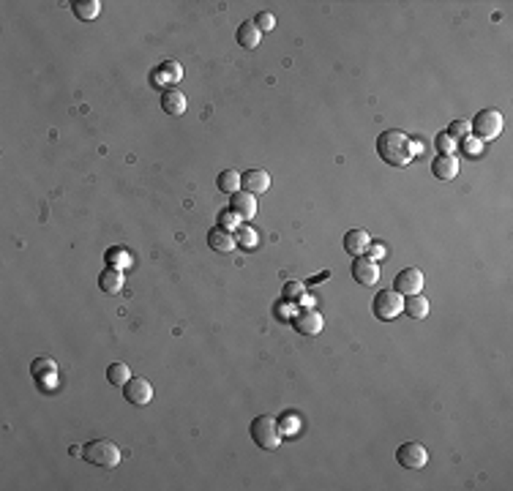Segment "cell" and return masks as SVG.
I'll list each match as a JSON object with an SVG mask.
<instances>
[{
  "label": "cell",
  "mask_w": 513,
  "mask_h": 491,
  "mask_svg": "<svg viewBox=\"0 0 513 491\" xmlns=\"http://www.w3.org/2000/svg\"><path fill=\"white\" fill-rule=\"evenodd\" d=\"M432 175L437 180H453L459 175V156L456 153L453 156H437L432 161Z\"/></svg>",
  "instance_id": "16"
},
{
  "label": "cell",
  "mask_w": 513,
  "mask_h": 491,
  "mask_svg": "<svg viewBox=\"0 0 513 491\" xmlns=\"http://www.w3.org/2000/svg\"><path fill=\"white\" fill-rule=\"evenodd\" d=\"M396 461L404 467V470H423L429 464V450L426 445L421 442H404L399 450H396Z\"/></svg>",
  "instance_id": "6"
},
{
  "label": "cell",
  "mask_w": 513,
  "mask_h": 491,
  "mask_svg": "<svg viewBox=\"0 0 513 491\" xmlns=\"http://www.w3.org/2000/svg\"><path fill=\"white\" fill-rule=\"evenodd\" d=\"M123 273L118 271V268H107L101 276H98V286L104 289V292H109V295H118L121 289H123Z\"/></svg>",
  "instance_id": "19"
},
{
  "label": "cell",
  "mask_w": 513,
  "mask_h": 491,
  "mask_svg": "<svg viewBox=\"0 0 513 491\" xmlns=\"http://www.w3.org/2000/svg\"><path fill=\"white\" fill-rule=\"evenodd\" d=\"M437 150H440V156H453L456 153V140L445 132V134L437 137Z\"/></svg>",
  "instance_id": "25"
},
{
  "label": "cell",
  "mask_w": 513,
  "mask_h": 491,
  "mask_svg": "<svg viewBox=\"0 0 513 491\" xmlns=\"http://www.w3.org/2000/svg\"><path fill=\"white\" fill-rule=\"evenodd\" d=\"M377 153H379V158H382L385 164H390V167H407V164L415 158L418 147H415V142L410 140L404 132L388 129V132H382V134L377 137Z\"/></svg>",
  "instance_id": "1"
},
{
  "label": "cell",
  "mask_w": 513,
  "mask_h": 491,
  "mask_svg": "<svg viewBox=\"0 0 513 491\" xmlns=\"http://www.w3.org/2000/svg\"><path fill=\"white\" fill-rule=\"evenodd\" d=\"M238 44L243 47V50H257L260 47V41H262V30L257 28V22L254 19H246V22H240V28H238Z\"/></svg>",
  "instance_id": "15"
},
{
  "label": "cell",
  "mask_w": 513,
  "mask_h": 491,
  "mask_svg": "<svg viewBox=\"0 0 513 491\" xmlns=\"http://www.w3.org/2000/svg\"><path fill=\"white\" fill-rule=\"evenodd\" d=\"M371 311H374L377 320L390 322V320H396L399 314H404V295H399L396 289H379V292L374 295Z\"/></svg>",
  "instance_id": "5"
},
{
  "label": "cell",
  "mask_w": 513,
  "mask_h": 491,
  "mask_svg": "<svg viewBox=\"0 0 513 491\" xmlns=\"http://www.w3.org/2000/svg\"><path fill=\"white\" fill-rule=\"evenodd\" d=\"M161 76H169L172 82H178L180 76H183V69H180V63H175V61H167V63H161Z\"/></svg>",
  "instance_id": "26"
},
{
  "label": "cell",
  "mask_w": 513,
  "mask_h": 491,
  "mask_svg": "<svg viewBox=\"0 0 513 491\" xmlns=\"http://www.w3.org/2000/svg\"><path fill=\"white\" fill-rule=\"evenodd\" d=\"M429 309H432V303H429V297H423L421 292L404 297V314L412 317V320H423V317H429Z\"/></svg>",
  "instance_id": "17"
},
{
  "label": "cell",
  "mask_w": 513,
  "mask_h": 491,
  "mask_svg": "<svg viewBox=\"0 0 513 491\" xmlns=\"http://www.w3.org/2000/svg\"><path fill=\"white\" fill-rule=\"evenodd\" d=\"M72 8L76 14V19H82V22H90V19H96L101 14V3L98 0H79V3H74Z\"/></svg>",
  "instance_id": "22"
},
{
  "label": "cell",
  "mask_w": 513,
  "mask_h": 491,
  "mask_svg": "<svg viewBox=\"0 0 513 491\" xmlns=\"http://www.w3.org/2000/svg\"><path fill=\"white\" fill-rule=\"evenodd\" d=\"M353 279H355V284H361V286H374L377 281H379V265H377V260H371V257H355V262H353Z\"/></svg>",
  "instance_id": "9"
},
{
  "label": "cell",
  "mask_w": 513,
  "mask_h": 491,
  "mask_svg": "<svg viewBox=\"0 0 513 491\" xmlns=\"http://www.w3.org/2000/svg\"><path fill=\"white\" fill-rule=\"evenodd\" d=\"M30 371H33L36 382H39V379H55V377H58V363H55L52 357H39V360H33Z\"/></svg>",
  "instance_id": "20"
},
{
  "label": "cell",
  "mask_w": 513,
  "mask_h": 491,
  "mask_svg": "<svg viewBox=\"0 0 513 491\" xmlns=\"http://www.w3.org/2000/svg\"><path fill=\"white\" fill-rule=\"evenodd\" d=\"M448 134H450L453 140H456V137H467V134H470V123H467V121H456V123H450V132H448Z\"/></svg>",
  "instance_id": "29"
},
{
  "label": "cell",
  "mask_w": 513,
  "mask_h": 491,
  "mask_svg": "<svg viewBox=\"0 0 513 491\" xmlns=\"http://www.w3.org/2000/svg\"><path fill=\"white\" fill-rule=\"evenodd\" d=\"M123 396L129 404H137V407H145L153 401V385L147 382L145 377H132L126 385H123Z\"/></svg>",
  "instance_id": "7"
},
{
  "label": "cell",
  "mask_w": 513,
  "mask_h": 491,
  "mask_svg": "<svg viewBox=\"0 0 513 491\" xmlns=\"http://www.w3.org/2000/svg\"><path fill=\"white\" fill-rule=\"evenodd\" d=\"M216 186H219V191L232 197L235 191H240V172L238 169H224V172H219Z\"/></svg>",
  "instance_id": "21"
},
{
  "label": "cell",
  "mask_w": 513,
  "mask_h": 491,
  "mask_svg": "<svg viewBox=\"0 0 513 491\" xmlns=\"http://www.w3.org/2000/svg\"><path fill=\"white\" fill-rule=\"evenodd\" d=\"M208 246H211L213 251H232V249L238 246V240H235L232 232H227V229L216 227V229L208 232Z\"/></svg>",
  "instance_id": "18"
},
{
  "label": "cell",
  "mask_w": 513,
  "mask_h": 491,
  "mask_svg": "<svg viewBox=\"0 0 513 491\" xmlns=\"http://www.w3.org/2000/svg\"><path fill=\"white\" fill-rule=\"evenodd\" d=\"M238 246H243V249H254V246H257V235H254V229L243 227V229H240V243H238Z\"/></svg>",
  "instance_id": "28"
},
{
  "label": "cell",
  "mask_w": 513,
  "mask_h": 491,
  "mask_svg": "<svg viewBox=\"0 0 513 491\" xmlns=\"http://www.w3.org/2000/svg\"><path fill=\"white\" fill-rule=\"evenodd\" d=\"M186 107H189V101H186V96H183L178 87H167V90L161 93V109H164L167 115L180 118V115L186 112Z\"/></svg>",
  "instance_id": "14"
},
{
  "label": "cell",
  "mask_w": 513,
  "mask_h": 491,
  "mask_svg": "<svg viewBox=\"0 0 513 491\" xmlns=\"http://www.w3.org/2000/svg\"><path fill=\"white\" fill-rule=\"evenodd\" d=\"M240 189L254 194V197H260V194H265L271 189V175L265 169H249V172L240 175Z\"/></svg>",
  "instance_id": "10"
},
{
  "label": "cell",
  "mask_w": 513,
  "mask_h": 491,
  "mask_svg": "<svg viewBox=\"0 0 513 491\" xmlns=\"http://www.w3.org/2000/svg\"><path fill=\"white\" fill-rule=\"evenodd\" d=\"M254 22H257V28H260L262 33H268V30H273V28H276V17H273L271 11L257 14V19H254Z\"/></svg>",
  "instance_id": "27"
},
{
  "label": "cell",
  "mask_w": 513,
  "mask_h": 491,
  "mask_svg": "<svg viewBox=\"0 0 513 491\" xmlns=\"http://www.w3.org/2000/svg\"><path fill=\"white\" fill-rule=\"evenodd\" d=\"M393 289L399 292V295H418L421 289H423V273H421V268H404V271H399L396 273V279H393Z\"/></svg>",
  "instance_id": "8"
},
{
  "label": "cell",
  "mask_w": 513,
  "mask_h": 491,
  "mask_svg": "<svg viewBox=\"0 0 513 491\" xmlns=\"http://www.w3.org/2000/svg\"><path fill=\"white\" fill-rule=\"evenodd\" d=\"M240 216L238 213H232V211H224L219 213V224H221V229H227V232H232V229H240Z\"/></svg>",
  "instance_id": "24"
},
{
  "label": "cell",
  "mask_w": 513,
  "mask_h": 491,
  "mask_svg": "<svg viewBox=\"0 0 513 491\" xmlns=\"http://www.w3.org/2000/svg\"><path fill=\"white\" fill-rule=\"evenodd\" d=\"M368 246H371V235L366 229H350L344 235V251L353 254V257H364L368 251Z\"/></svg>",
  "instance_id": "13"
},
{
  "label": "cell",
  "mask_w": 513,
  "mask_h": 491,
  "mask_svg": "<svg viewBox=\"0 0 513 491\" xmlns=\"http://www.w3.org/2000/svg\"><path fill=\"white\" fill-rule=\"evenodd\" d=\"M503 112L500 109H481L472 121H470V132L478 137L481 142H492L503 134Z\"/></svg>",
  "instance_id": "4"
},
{
  "label": "cell",
  "mask_w": 513,
  "mask_h": 491,
  "mask_svg": "<svg viewBox=\"0 0 513 491\" xmlns=\"http://www.w3.org/2000/svg\"><path fill=\"white\" fill-rule=\"evenodd\" d=\"M366 257H371V260H379V257H385V243H371L366 251Z\"/></svg>",
  "instance_id": "30"
},
{
  "label": "cell",
  "mask_w": 513,
  "mask_h": 491,
  "mask_svg": "<svg viewBox=\"0 0 513 491\" xmlns=\"http://www.w3.org/2000/svg\"><path fill=\"white\" fill-rule=\"evenodd\" d=\"M229 211L238 213L243 221H251V218L257 216V197L240 189V191L232 194V200H229Z\"/></svg>",
  "instance_id": "12"
},
{
  "label": "cell",
  "mask_w": 513,
  "mask_h": 491,
  "mask_svg": "<svg viewBox=\"0 0 513 491\" xmlns=\"http://www.w3.org/2000/svg\"><path fill=\"white\" fill-rule=\"evenodd\" d=\"M467 150H470V153H478V150H481V145H478V142H467Z\"/></svg>",
  "instance_id": "31"
},
{
  "label": "cell",
  "mask_w": 513,
  "mask_h": 491,
  "mask_svg": "<svg viewBox=\"0 0 513 491\" xmlns=\"http://www.w3.org/2000/svg\"><path fill=\"white\" fill-rule=\"evenodd\" d=\"M251 439L262 448V450H276L282 445V423L273 415H260L257 421H251Z\"/></svg>",
  "instance_id": "3"
},
{
  "label": "cell",
  "mask_w": 513,
  "mask_h": 491,
  "mask_svg": "<svg viewBox=\"0 0 513 491\" xmlns=\"http://www.w3.org/2000/svg\"><path fill=\"white\" fill-rule=\"evenodd\" d=\"M295 328H297L303 336H320L322 328H325V320H322L320 311H314V309H303V311L295 317Z\"/></svg>",
  "instance_id": "11"
},
{
  "label": "cell",
  "mask_w": 513,
  "mask_h": 491,
  "mask_svg": "<svg viewBox=\"0 0 513 491\" xmlns=\"http://www.w3.org/2000/svg\"><path fill=\"white\" fill-rule=\"evenodd\" d=\"M82 456L87 464L104 467V470H115L121 464V448L112 439H93L82 448Z\"/></svg>",
  "instance_id": "2"
},
{
  "label": "cell",
  "mask_w": 513,
  "mask_h": 491,
  "mask_svg": "<svg viewBox=\"0 0 513 491\" xmlns=\"http://www.w3.org/2000/svg\"><path fill=\"white\" fill-rule=\"evenodd\" d=\"M107 379L112 382V385H118V388H123L129 379H132V368L126 366V363H112L109 368H107Z\"/></svg>",
  "instance_id": "23"
}]
</instances>
